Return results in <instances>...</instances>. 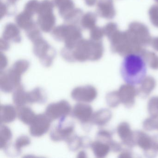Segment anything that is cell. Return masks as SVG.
Listing matches in <instances>:
<instances>
[{
    "mask_svg": "<svg viewBox=\"0 0 158 158\" xmlns=\"http://www.w3.org/2000/svg\"><path fill=\"white\" fill-rule=\"evenodd\" d=\"M13 92V101L17 107L24 106L28 103L27 92L25 90L23 85H20Z\"/></svg>",
    "mask_w": 158,
    "mask_h": 158,
    "instance_id": "27",
    "label": "cell"
},
{
    "mask_svg": "<svg viewBox=\"0 0 158 158\" xmlns=\"http://www.w3.org/2000/svg\"><path fill=\"white\" fill-rule=\"evenodd\" d=\"M108 39L110 42L112 52L122 56L131 53L139 54L144 49L134 42L127 31L122 32L118 29Z\"/></svg>",
    "mask_w": 158,
    "mask_h": 158,
    "instance_id": "3",
    "label": "cell"
},
{
    "mask_svg": "<svg viewBox=\"0 0 158 158\" xmlns=\"http://www.w3.org/2000/svg\"><path fill=\"white\" fill-rule=\"evenodd\" d=\"M12 138V133L10 127L1 123L0 127V148L3 149L10 143Z\"/></svg>",
    "mask_w": 158,
    "mask_h": 158,
    "instance_id": "31",
    "label": "cell"
},
{
    "mask_svg": "<svg viewBox=\"0 0 158 158\" xmlns=\"http://www.w3.org/2000/svg\"><path fill=\"white\" fill-rule=\"evenodd\" d=\"M30 143V139L26 135H22L16 139L14 144L10 143L3 150L8 156L16 157L21 154L23 147L28 146Z\"/></svg>",
    "mask_w": 158,
    "mask_h": 158,
    "instance_id": "15",
    "label": "cell"
},
{
    "mask_svg": "<svg viewBox=\"0 0 158 158\" xmlns=\"http://www.w3.org/2000/svg\"><path fill=\"white\" fill-rule=\"evenodd\" d=\"M47 93L42 88H35L30 92H27L28 103L44 104L47 102Z\"/></svg>",
    "mask_w": 158,
    "mask_h": 158,
    "instance_id": "24",
    "label": "cell"
},
{
    "mask_svg": "<svg viewBox=\"0 0 158 158\" xmlns=\"http://www.w3.org/2000/svg\"><path fill=\"white\" fill-rule=\"evenodd\" d=\"M139 54L149 67L154 70L158 69V56L154 52L146 50L144 48Z\"/></svg>",
    "mask_w": 158,
    "mask_h": 158,
    "instance_id": "32",
    "label": "cell"
},
{
    "mask_svg": "<svg viewBox=\"0 0 158 158\" xmlns=\"http://www.w3.org/2000/svg\"><path fill=\"white\" fill-rule=\"evenodd\" d=\"M66 118L60 119L58 124L52 129L50 136L52 141H66L73 134L74 123L71 121H66Z\"/></svg>",
    "mask_w": 158,
    "mask_h": 158,
    "instance_id": "9",
    "label": "cell"
},
{
    "mask_svg": "<svg viewBox=\"0 0 158 158\" xmlns=\"http://www.w3.org/2000/svg\"><path fill=\"white\" fill-rule=\"evenodd\" d=\"M72 110V107L70 103L63 100L49 104L46 108L45 113L53 121L67 117L71 114Z\"/></svg>",
    "mask_w": 158,
    "mask_h": 158,
    "instance_id": "10",
    "label": "cell"
},
{
    "mask_svg": "<svg viewBox=\"0 0 158 158\" xmlns=\"http://www.w3.org/2000/svg\"><path fill=\"white\" fill-rule=\"evenodd\" d=\"M104 35L103 28L95 26L90 30V38L91 40L96 41H102Z\"/></svg>",
    "mask_w": 158,
    "mask_h": 158,
    "instance_id": "38",
    "label": "cell"
},
{
    "mask_svg": "<svg viewBox=\"0 0 158 158\" xmlns=\"http://www.w3.org/2000/svg\"><path fill=\"white\" fill-rule=\"evenodd\" d=\"M150 45L155 50L158 51V37L152 39Z\"/></svg>",
    "mask_w": 158,
    "mask_h": 158,
    "instance_id": "44",
    "label": "cell"
},
{
    "mask_svg": "<svg viewBox=\"0 0 158 158\" xmlns=\"http://www.w3.org/2000/svg\"><path fill=\"white\" fill-rule=\"evenodd\" d=\"M2 38L9 42L20 43L22 41V37L19 27L13 23H7L4 27Z\"/></svg>",
    "mask_w": 158,
    "mask_h": 158,
    "instance_id": "18",
    "label": "cell"
},
{
    "mask_svg": "<svg viewBox=\"0 0 158 158\" xmlns=\"http://www.w3.org/2000/svg\"><path fill=\"white\" fill-rule=\"evenodd\" d=\"M117 133L123 143L129 147L135 145L134 133L130 129L129 124L127 123H122L117 127Z\"/></svg>",
    "mask_w": 158,
    "mask_h": 158,
    "instance_id": "21",
    "label": "cell"
},
{
    "mask_svg": "<svg viewBox=\"0 0 158 158\" xmlns=\"http://www.w3.org/2000/svg\"><path fill=\"white\" fill-rule=\"evenodd\" d=\"M154 1H155L157 3H158V0H154Z\"/></svg>",
    "mask_w": 158,
    "mask_h": 158,
    "instance_id": "49",
    "label": "cell"
},
{
    "mask_svg": "<svg viewBox=\"0 0 158 158\" xmlns=\"http://www.w3.org/2000/svg\"><path fill=\"white\" fill-rule=\"evenodd\" d=\"M52 36L56 41L64 42V47L70 49L83 39L81 29L77 25L69 24L54 27L52 31Z\"/></svg>",
    "mask_w": 158,
    "mask_h": 158,
    "instance_id": "4",
    "label": "cell"
},
{
    "mask_svg": "<svg viewBox=\"0 0 158 158\" xmlns=\"http://www.w3.org/2000/svg\"><path fill=\"white\" fill-rule=\"evenodd\" d=\"M72 116L80 121L83 125L90 123L93 115V109L90 105L79 102L75 105L71 112Z\"/></svg>",
    "mask_w": 158,
    "mask_h": 158,
    "instance_id": "13",
    "label": "cell"
},
{
    "mask_svg": "<svg viewBox=\"0 0 158 158\" xmlns=\"http://www.w3.org/2000/svg\"><path fill=\"white\" fill-rule=\"evenodd\" d=\"M40 2L38 0H29L25 4L24 11L34 16L36 14H37L40 6Z\"/></svg>",
    "mask_w": 158,
    "mask_h": 158,
    "instance_id": "35",
    "label": "cell"
},
{
    "mask_svg": "<svg viewBox=\"0 0 158 158\" xmlns=\"http://www.w3.org/2000/svg\"><path fill=\"white\" fill-rule=\"evenodd\" d=\"M17 111L18 119L27 125L32 123L36 115L31 108L25 105L17 107Z\"/></svg>",
    "mask_w": 158,
    "mask_h": 158,
    "instance_id": "25",
    "label": "cell"
},
{
    "mask_svg": "<svg viewBox=\"0 0 158 158\" xmlns=\"http://www.w3.org/2000/svg\"><path fill=\"white\" fill-rule=\"evenodd\" d=\"M17 116V110L10 104L1 105L0 121L1 123H9L14 122Z\"/></svg>",
    "mask_w": 158,
    "mask_h": 158,
    "instance_id": "22",
    "label": "cell"
},
{
    "mask_svg": "<svg viewBox=\"0 0 158 158\" xmlns=\"http://www.w3.org/2000/svg\"><path fill=\"white\" fill-rule=\"evenodd\" d=\"M91 148L94 155L98 158H104L110 152V148L107 143L98 140L91 142Z\"/></svg>",
    "mask_w": 158,
    "mask_h": 158,
    "instance_id": "28",
    "label": "cell"
},
{
    "mask_svg": "<svg viewBox=\"0 0 158 158\" xmlns=\"http://www.w3.org/2000/svg\"><path fill=\"white\" fill-rule=\"evenodd\" d=\"M15 5H12L9 3H4L1 0V19H2L3 17L7 15H13L14 13L11 11V9L15 10Z\"/></svg>",
    "mask_w": 158,
    "mask_h": 158,
    "instance_id": "41",
    "label": "cell"
},
{
    "mask_svg": "<svg viewBox=\"0 0 158 158\" xmlns=\"http://www.w3.org/2000/svg\"><path fill=\"white\" fill-rule=\"evenodd\" d=\"M8 64V60L7 57L5 54L2 53V52H1V71H4V69L6 68Z\"/></svg>",
    "mask_w": 158,
    "mask_h": 158,
    "instance_id": "42",
    "label": "cell"
},
{
    "mask_svg": "<svg viewBox=\"0 0 158 158\" xmlns=\"http://www.w3.org/2000/svg\"><path fill=\"white\" fill-rule=\"evenodd\" d=\"M111 117L110 111L108 109H101L93 114L90 123L98 126H102L109 122Z\"/></svg>",
    "mask_w": 158,
    "mask_h": 158,
    "instance_id": "23",
    "label": "cell"
},
{
    "mask_svg": "<svg viewBox=\"0 0 158 158\" xmlns=\"http://www.w3.org/2000/svg\"><path fill=\"white\" fill-rule=\"evenodd\" d=\"M52 122L45 113L36 115L34 121L29 125L30 135L35 137L42 136L49 130Z\"/></svg>",
    "mask_w": 158,
    "mask_h": 158,
    "instance_id": "11",
    "label": "cell"
},
{
    "mask_svg": "<svg viewBox=\"0 0 158 158\" xmlns=\"http://www.w3.org/2000/svg\"><path fill=\"white\" fill-rule=\"evenodd\" d=\"M22 74L11 68L6 71H1L0 88L2 92L9 93L13 92L21 84Z\"/></svg>",
    "mask_w": 158,
    "mask_h": 158,
    "instance_id": "8",
    "label": "cell"
},
{
    "mask_svg": "<svg viewBox=\"0 0 158 158\" xmlns=\"http://www.w3.org/2000/svg\"><path fill=\"white\" fill-rule=\"evenodd\" d=\"M29 66H30V63L28 60H20L16 61L14 64L12 68L23 75L27 71Z\"/></svg>",
    "mask_w": 158,
    "mask_h": 158,
    "instance_id": "36",
    "label": "cell"
},
{
    "mask_svg": "<svg viewBox=\"0 0 158 158\" xmlns=\"http://www.w3.org/2000/svg\"><path fill=\"white\" fill-rule=\"evenodd\" d=\"M54 5L49 0L40 2L37 14V23L41 31L45 33L52 32L56 24V19L53 14Z\"/></svg>",
    "mask_w": 158,
    "mask_h": 158,
    "instance_id": "5",
    "label": "cell"
},
{
    "mask_svg": "<svg viewBox=\"0 0 158 158\" xmlns=\"http://www.w3.org/2000/svg\"><path fill=\"white\" fill-rule=\"evenodd\" d=\"M156 149L158 150V144H157L156 145Z\"/></svg>",
    "mask_w": 158,
    "mask_h": 158,
    "instance_id": "48",
    "label": "cell"
},
{
    "mask_svg": "<svg viewBox=\"0 0 158 158\" xmlns=\"http://www.w3.org/2000/svg\"><path fill=\"white\" fill-rule=\"evenodd\" d=\"M65 142L68 144V148L71 151H76L80 148L90 147L91 140L87 137L78 136L73 134L67 139Z\"/></svg>",
    "mask_w": 158,
    "mask_h": 158,
    "instance_id": "19",
    "label": "cell"
},
{
    "mask_svg": "<svg viewBox=\"0 0 158 158\" xmlns=\"http://www.w3.org/2000/svg\"><path fill=\"white\" fill-rule=\"evenodd\" d=\"M141 84V86L138 89V94L143 97L148 96L156 85L155 80L151 77H148L144 78Z\"/></svg>",
    "mask_w": 158,
    "mask_h": 158,
    "instance_id": "29",
    "label": "cell"
},
{
    "mask_svg": "<svg viewBox=\"0 0 158 158\" xmlns=\"http://www.w3.org/2000/svg\"><path fill=\"white\" fill-rule=\"evenodd\" d=\"M33 16L23 11L15 17L16 24L19 28L26 31L36 23L33 20Z\"/></svg>",
    "mask_w": 158,
    "mask_h": 158,
    "instance_id": "26",
    "label": "cell"
},
{
    "mask_svg": "<svg viewBox=\"0 0 158 158\" xmlns=\"http://www.w3.org/2000/svg\"><path fill=\"white\" fill-rule=\"evenodd\" d=\"M148 14L152 24L158 28V5H152L149 10Z\"/></svg>",
    "mask_w": 158,
    "mask_h": 158,
    "instance_id": "40",
    "label": "cell"
},
{
    "mask_svg": "<svg viewBox=\"0 0 158 158\" xmlns=\"http://www.w3.org/2000/svg\"><path fill=\"white\" fill-rule=\"evenodd\" d=\"M127 31L132 40L141 48L150 45L152 38L148 28L144 24L139 22H133L129 25Z\"/></svg>",
    "mask_w": 158,
    "mask_h": 158,
    "instance_id": "7",
    "label": "cell"
},
{
    "mask_svg": "<svg viewBox=\"0 0 158 158\" xmlns=\"http://www.w3.org/2000/svg\"><path fill=\"white\" fill-rule=\"evenodd\" d=\"M77 157L78 158H85V157H87L86 153L84 151H81L79 152V153H78Z\"/></svg>",
    "mask_w": 158,
    "mask_h": 158,
    "instance_id": "46",
    "label": "cell"
},
{
    "mask_svg": "<svg viewBox=\"0 0 158 158\" xmlns=\"http://www.w3.org/2000/svg\"><path fill=\"white\" fill-rule=\"evenodd\" d=\"M57 7L60 16L64 20L75 9L73 0H49Z\"/></svg>",
    "mask_w": 158,
    "mask_h": 158,
    "instance_id": "20",
    "label": "cell"
},
{
    "mask_svg": "<svg viewBox=\"0 0 158 158\" xmlns=\"http://www.w3.org/2000/svg\"><path fill=\"white\" fill-rule=\"evenodd\" d=\"M7 2L9 4L12 5H15L16 3V2L18 0H6Z\"/></svg>",
    "mask_w": 158,
    "mask_h": 158,
    "instance_id": "47",
    "label": "cell"
},
{
    "mask_svg": "<svg viewBox=\"0 0 158 158\" xmlns=\"http://www.w3.org/2000/svg\"><path fill=\"white\" fill-rule=\"evenodd\" d=\"M9 41H7L2 38L1 39V43H0V48L2 51H8L10 48V44Z\"/></svg>",
    "mask_w": 158,
    "mask_h": 158,
    "instance_id": "43",
    "label": "cell"
},
{
    "mask_svg": "<svg viewBox=\"0 0 158 158\" xmlns=\"http://www.w3.org/2000/svg\"><path fill=\"white\" fill-rule=\"evenodd\" d=\"M106 99L108 105L112 108L116 107L121 103L117 91L108 93L106 96Z\"/></svg>",
    "mask_w": 158,
    "mask_h": 158,
    "instance_id": "37",
    "label": "cell"
},
{
    "mask_svg": "<svg viewBox=\"0 0 158 158\" xmlns=\"http://www.w3.org/2000/svg\"><path fill=\"white\" fill-rule=\"evenodd\" d=\"M121 103L127 108H131L135 104V98L138 95V89L134 85L127 84L123 85L118 91Z\"/></svg>",
    "mask_w": 158,
    "mask_h": 158,
    "instance_id": "14",
    "label": "cell"
},
{
    "mask_svg": "<svg viewBox=\"0 0 158 158\" xmlns=\"http://www.w3.org/2000/svg\"><path fill=\"white\" fill-rule=\"evenodd\" d=\"M148 110L151 116L158 117V97H153L150 100Z\"/></svg>",
    "mask_w": 158,
    "mask_h": 158,
    "instance_id": "39",
    "label": "cell"
},
{
    "mask_svg": "<svg viewBox=\"0 0 158 158\" xmlns=\"http://www.w3.org/2000/svg\"><path fill=\"white\" fill-rule=\"evenodd\" d=\"M104 52L102 41L81 39L73 49L64 48L61 51L62 57L68 62L96 61L101 59Z\"/></svg>",
    "mask_w": 158,
    "mask_h": 158,
    "instance_id": "1",
    "label": "cell"
},
{
    "mask_svg": "<svg viewBox=\"0 0 158 158\" xmlns=\"http://www.w3.org/2000/svg\"><path fill=\"white\" fill-rule=\"evenodd\" d=\"M147 64L140 54L131 53L125 56L121 73L127 84L135 85L141 84L146 77Z\"/></svg>",
    "mask_w": 158,
    "mask_h": 158,
    "instance_id": "2",
    "label": "cell"
},
{
    "mask_svg": "<svg viewBox=\"0 0 158 158\" xmlns=\"http://www.w3.org/2000/svg\"><path fill=\"white\" fill-rule=\"evenodd\" d=\"M98 0H85V3L89 7H93L97 3Z\"/></svg>",
    "mask_w": 158,
    "mask_h": 158,
    "instance_id": "45",
    "label": "cell"
},
{
    "mask_svg": "<svg viewBox=\"0 0 158 158\" xmlns=\"http://www.w3.org/2000/svg\"><path fill=\"white\" fill-rule=\"evenodd\" d=\"M98 15L92 12H88L82 16L80 21L81 27L84 29H90L96 26Z\"/></svg>",
    "mask_w": 158,
    "mask_h": 158,
    "instance_id": "30",
    "label": "cell"
},
{
    "mask_svg": "<svg viewBox=\"0 0 158 158\" xmlns=\"http://www.w3.org/2000/svg\"><path fill=\"white\" fill-rule=\"evenodd\" d=\"M40 29L36 23L29 29L26 30V35L27 36L33 43L38 40L43 38Z\"/></svg>",
    "mask_w": 158,
    "mask_h": 158,
    "instance_id": "33",
    "label": "cell"
},
{
    "mask_svg": "<svg viewBox=\"0 0 158 158\" xmlns=\"http://www.w3.org/2000/svg\"><path fill=\"white\" fill-rule=\"evenodd\" d=\"M83 15V10L79 8H75L74 10L64 20L67 24L77 25L80 23Z\"/></svg>",
    "mask_w": 158,
    "mask_h": 158,
    "instance_id": "34",
    "label": "cell"
},
{
    "mask_svg": "<svg viewBox=\"0 0 158 158\" xmlns=\"http://www.w3.org/2000/svg\"><path fill=\"white\" fill-rule=\"evenodd\" d=\"M134 139L135 144H137L145 151L156 149V141L144 132H134Z\"/></svg>",
    "mask_w": 158,
    "mask_h": 158,
    "instance_id": "17",
    "label": "cell"
},
{
    "mask_svg": "<svg viewBox=\"0 0 158 158\" xmlns=\"http://www.w3.org/2000/svg\"><path fill=\"white\" fill-rule=\"evenodd\" d=\"M33 45V53L42 65L46 67L51 66L57 53L55 49L43 38L34 42Z\"/></svg>",
    "mask_w": 158,
    "mask_h": 158,
    "instance_id": "6",
    "label": "cell"
},
{
    "mask_svg": "<svg viewBox=\"0 0 158 158\" xmlns=\"http://www.w3.org/2000/svg\"><path fill=\"white\" fill-rule=\"evenodd\" d=\"M98 92L94 86L90 85L76 87L72 90L71 97L79 102L89 103L97 98Z\"/></svg>",
    "mask_w": 158,
    "mask_h": 158,
    "instance_id": "12",
    "label": "cell"
},
{
    "mask_svg": "<svg viewBox=\"0 0 158 158\" xmlns=\"http://www.w3.org/2000/svg\"><path fill=\"white\" fill-rule=\"evenodd\" d=\"M97 15L106 19H112L116 15L113 0H98Z\"/></svg>",
    "mask_w": 158,
    "mask_h": 158,
    "instance_id": "16",
    "label": "cell"
}]
</instances>
